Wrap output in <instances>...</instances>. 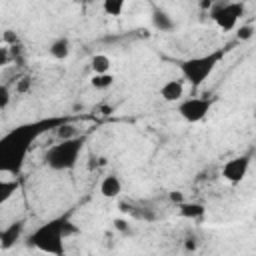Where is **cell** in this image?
Wrapping results in <instances>:
<instances>
[{
	"instance_id": "cell-6",
	"label": "cell",
	"mask_w": 256,
	"mask_h": 256,
	"mask_svg": "<svg viewBox=\"0 0 256 256\" xmlns=\"http://www.w3.org/2000/svg\"><path fill=\"white\" fill-rule=\"evenodd\" d=\"M210 106H212L210 98L194 96V98H186V100H182V102L178 104V114H180L186 122L194 124V122H200V120L206 118V114L210 112Z\"/></svg>"
},
{
	"instance_id": "cell-12",
	"label": "cell",
	"mask_w": 256,
	"mask_h": 256,
	"mask_svg": "<svg viewBox=\"0 0 256 256\" xmlns=\"http://www.w3.org/2000/svg\"><path fill=\"white\" fill-rule=\"evenodd\" d=\"M152 24H154V28L160 30V32H170V30L174 28L172 16H168V14H166L164 10H160V8H154V12H152Z\"/></svg>"
},
{
	"instance_id": "cell-3",
	"label": "cell",
	"mask_w": 256,
	"mask_h": 256,
	"mask_svg": "<svg viewBox=\"0 0 256 256\" xmlns=\"http://www.w3.org/2000/svg\"><path fill=\"white\" fill-rule=\"evenodd\" d=\"M84 142H86L84 136H74V138L60 140L58 144L50 146L44 154L46 166L54 172H64V170L74 168L82 150H84Z\"/></svg>"
},
{
	"instance_id": "cell-15",
	"label": "cell",
	"mask_w": 256,
	"mask_h": 256,
	"mask_svg": "<svg viewBox=\"0 0 256 256\" xmlns=\"http://www.w3.org/2000/svg\"><path fill=\"white\" fill-rule=\"evenodd\" d=\"M18 190V182L16 180H4L0 178V206L6 204Z\"/></svg>"
},
{
	"instance_id": "cell-13",
	"label": "cell",
	"mask_w": 256,
	"mask_h": 256,
	"mask_svg": "<svg viewBox=\"0 0 256 256\" xmlns=\"http://www.w3.org/2000/svg\"><path fill=\"white\" fill-rule=\"evenodd\" d=\"M50 54L56 58V60H64V58H68V54H70V40L68 38H56L52 44H50Z\"/></svg>"
},
{
	"instance_id": "cell-16",
	"label": "cell",
	"mask_w": 256,
	"mask_h": 256,
	"mask_svg": "<svg viewBox=\"0 0 256 256\" xmlns=\"http://www.w3.org/2000/svg\"><path fill=\"white\" fill-rule=\"evenodd\" d=\"M124 8H126V4L122 0H106L102 4V10L106 16H120L124 12Z\"/></svg>"
},
{
	"instance_id": "cell-26",
	"label": "cell",
	"mask_w": 256,
	"mask_h": 256,
	"mask_svg": "<svg viewBox=\"0 0 256 256\" xmlns=\"http://www.w3.org/2000/svg\"><path fill=\"white\" fill-rule=\"evenodd\" d=\"M6 60H8V54H6V48H0V66H2V64H6Z\"/></svg>"
},
{
	"instance_id": "cell-25",
	"label": "cell",
	"mask_w": 256,
	"mask_h": 256,
	"mask_svg": "<svg viewBox=\"0 0 256 256\" xmlns=\"http://www.w3.org/2000/svg\"><path fill=\"white\" fill-rule=\"evenodd\" d=\"M28 88H30V78H22V82L18 84V90L20 92H26Z\"/></svg>"
},
{
	"instance_id": "cell-2",
	"label": "cell",
	"mask_w": 256,
	"mask_h": 256,
	"mask_svg": "<svg viewBox=\"0 0 256 256\" xmlns=\"http://www.w3.org/2000/svg\"><path fill=\"white\" fill-rule=\"evenodd\" d=\"M70 232H74V230L70 228V222H68L66 218H52V220L40 224V226L28 236V242H30L36 250H40V252H44V254H50V256H64V250H66L64 240H66V236H68Z\"/></svg>"
},
{
	"instance_id": "cell-21",
	"label": "cell",
	"mask_w": 256,
	"mask_h": 256,
	"mask_svg": "<svg viewBox=\"0 0 256 256\" xmlns=\"http://www.w3.org/2000/svg\"><path fill=\"white\" fill-rule=\"evenodd\" d=\"M4 40H6L8 44H16V42H18V36H16L14 30H6V32H4Z\"/></svg>"
},
{
	"instance_id": "cell-22",
	"label": "cell",
	"mask_w": 256,
	"mask_h": 256,
	"mask_svg": "<svg viewBox=\"0 0 256 256\" xmlns=\"http://www.w3.org/2000/svg\"><path fill=\"white\" fill-rule=\"evenodd\" d=\"M184 246H186V250H196L198 242H196V238H194V236H188V238L184 240Z\"/></svg>"
},
{
	"instance_id": "cell-9",
	"label": "cell",
	"mask_w": 256,
	"mask_h": 256,
	"mask_svg": "<svg viewBox=\"0 0 256 256\" xmlns=\"http://www.w3.org/2000/svg\"><path fill=\"white\" fill-rule=\"evenodd\" d=\"M160 96L166 102H178V100H182V96H184V82L182 80H176V78L166 80L160 86Z\"/></svg>"
},
{
	"instance_id": "cell-17",
	"label": "cell",
	"mask_w": 256,
	"mask_h": 256,
	"mask_svg": "<svg viewBox=\"0 0 256 256\" xmlns=\"http://www.w3.org/2000/svg\"><path fill=\"white\" fill-rule=\"evenodd\" d=\"M92 86L94 88H98V90H106V88H110L112 84H114V76L108 72V74H94L92 76Z\"/></svg>"
},
{
	"instance_id": "cell-20",
	"label": "cell",
	"mask_w": 256,
	"mask_h": 256,
	"mask_svg": "<svg viewBox=\"0 0 256 256\" xmlns=\"http://www.w3.org/2000/svg\"><path fill=\"white\" fill-rule=\"evenodd\" d=\"M8 104H10V90L4 84H0V110H4Z\"/></svg>"
},
{
	"instance_id": "cell-18",
	"label": "cell",
	"mask_w": 256,
	"mask_h": 256,
	"mask_svg": "<svg viewBox=\"0 0 256 256\" xmlns=\"http://www.w3.org/2000/svg\"><path fill=\"white\" fill-rule=\"evenodd\" d=\"M56 134L60 136V140H68V138H74V136H78L76 134V130H74V126L72 124H62V126H58L56 128Z\"/></svg>"
},
{
	"instance_id": "cell-1",
	"label": "cell",
	"mask_w": 256,
	"mask_h": 256,
	"mask_svg": "<svg viewBox=\"0 0 256 256\" xmlns=\"http://www.w3.org/2000/svg\"><path fill=\"white\" fill-rule=\"evenodd\" d=\"M64 122H66L64 118H44V120L20 124L10 132H6L4 136H0V174L18 176L36 138L50 128L62 126Z\"/></svg>"
},
{
	"instance_id": "cell-19",
	"label": "cell",
	"mask_w": 256,
	"mask_h": 256,
	"mask_svg": "<svg viewBox=\"0 0 256 256\" xmlns=\"http://www.w3.org/2000/svg\"><path fill=\"white\" fill-rule=\"evenodd\" d=\"M254 36V26L252 24H242L238 28V40H250Z\"/></svg>"
},
{
	"instance_id": "cell-24",
	"label": "cell",
	"mask_w": 256,
	"mask_h": 256,
	"mask_svg": "<svg viewBox=\"0 0 256 256\" xmlns=\"http://www.w3.org/2000/svg\"><path fill=\"white\" fill-rule=\"evenodd\" d=\"M114 226H116L118 230H122V232H128V222H126V220H120V218H118V220H114Z\"/></svg>"
},
{
	"instance_id": "cell-11",
	"label": "cell",
	"mask_w": 256,
	"mask_h": 256,
	"mask_svg": "<svg viewBox=\"0 0 256 256\" xmlns=\"http://www.w3.org/2000/svg\"><path fill=\"white\" fill-rule=\"evenodd\" d=\"M178 214L188 220H200L206 214V208L200 202H182L178 204Z\"/></svg>"
},
{
	"instance_id": "cell-5",
	"label": "cell",
	"mask_w": 256,
	"mask_h": 256,
	"mask_svg": "<svg viewBox=\"0 0 256 256\" xmlns=\"http://www.w3.org/2000/svg\"><path fill=\"white\" fill-rule=\"evenodd\" d=\"M244 14V4L242 2H218L212 6V20L216 22V26L224 32L234 30L238 26L240 16Z\"/></svg>"
},
{
	"instance_id": "cell-4",
	"label": "cell",
	"mask_w": 256,
	"mask_h": 256,
	"mask_svg": "<svg viewBox=\"0 0 256 256\" xmlns=\"http://www.w3.org/2000/svg\"><path fill=\"white\" fill-rule=\"evenodd\" d=\"M224 58V50H212L208 54H202V56H194V58H188L184 62H180V72H182V78L198 88L202 86L208 76L216 70V66L220 64V60Z\"/></svg>"
},
{
	"instance_id": "cell-8",
	"label": "cell",
	"mask_w": 256,
	"mask_h": 256,
	"mask_svg": "<svg viewBox=\"0 0 256 256\" xmlns=\"http://www.w3.org/2000/svg\"><path fill=\"white\" fill-rule=\"evenodd\" d=\"M22 232H24V222H22V220H16V222L8 224V226L0 232V248H4V250L12 248V246L20 240Z\"/></svg>"
},
{
	"instance_id": "cell-14",
	"label": "cell",
	"mask_w": 256,
	"mask_h": 256,
	"mask_svg": "<svg viewBox=\"0 0 256 256\" xmlns=\"http://www.w3.org/2000/svg\"><path fill=\"white\" fill-rule=\"evenodd\" d=\"M90 66H92L94 74H108L110 66H112V60L106 54H94L92 60H90Z\"/></svg>"
},
{
	"instance_id": "cell-23",
	"label": "cell",
	"mask_w": 256,
	"mask_h": 256,
	"mask_svg": "<svg viewBox=\"0 0 256 256\" xmlns=\"http://www.w3.org/2000/svg\"><path fill=\"white\" fill-rule=\"evenodd\" d=\"M170 200L176 202V204H182L184 202V196H182V192H170Z\"/></svg>"
},
{
	"instance_id": "cell-7",
	"label": "cell",
	"mask_w": 256,
	"mask_h": 256,
	"mask_svg": "<svg viewBox=\"0 0 256 256\" xmlns=\"http://www.w3.org/2000/svg\"><path fill=\"white\" fill-rule=\"evenodd\" d=\"M250 170V156H236L230 158L222 166V178L230 184H240Z\"/></svg>"
},
{
	"instance_id": "cell-10",
	"label": "cell",
	"mask_w": 256,
	"mask_h": 256,
	"mask_svg": "<svg viewBox=\"0 0 256 256\" xmlns=\"http://www.w3.org/2000/svg\"><path fill=\"white\" fill-rule=\"evenodd\" d=\"M120 192H122V182H120V178L116 174H108V176L102 178V182H100V194L104 198H118Z\"/></svg>"
}]
</instances>
